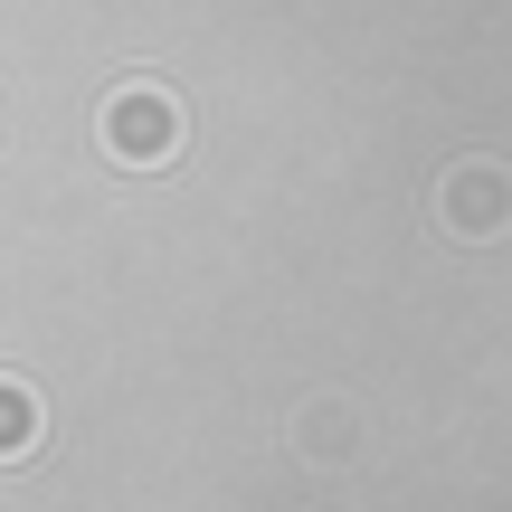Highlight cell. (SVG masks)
Segmentation results:
<instances>
[{
	"instance_id": "7a4b0ae2",
	"label": "cell",
	"mask_w": 512,
	"mask_h": 512,
	"mask_svg": "<svg viewBox=\"0 0 512 512\" xmlns=\"http://www.w3.org/2000/svg\"><path fill=\"white\" fill-rule=\"evenodd\" d=\"M437 228L456 247H484V238H503L512 228V171L503 162H456L437 181Z\"/></svg>"
},
{
	"instance_id": "277c9868",
	"label": "cell",
	"mask_w": 512,
	"mask_h": 512,
	"mask_svg": "<svg viewBox=\"0 0 512 512\" xmlns=\"http://www.w3.org/2000/svg\"><path fill=\"white\" fill-rule=\"evenodd\" d=\"M38 446H48V399L19 370H0V465H29Z\"/></svg>"
},
{
	"instance_id": "6da1fadb",
	"label": "cell",
	"mask_w": 512,
	"mask_h": 512,
	"mask_svg": "<svg viewBox=\"0 0 512 512\" xmlns=\"http://www.w3.org/2000/svg\"><path fill=\"white\" fill-rule=\"evenodd\" d=\"M95 143H105V162H124V171H162V162H181L190 114H181V95H171V86L133 76V86L105 95V114H95Z\"/></svg>"
},
{
	"instance_id": "3957f363",
	"label": "cell",
	"mask_w": 512,
	"mask_h": 512,
	"mask_svg": "<svg viewBox=\"0 0 512 512\" xmlns=\"http://www.w3.org/2000/svg\"><path fill=\"white\" fill-rule=\"evenodd\" d=\"M294 465H313V475H332V465H351V446H361V408L351 399H304L285 427Z\"/></svg>"
}]
</instances>
